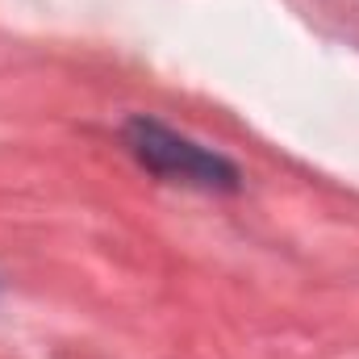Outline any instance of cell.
I'll return each instance as SVG.
<instances>
[{"instance_id": "6da1fadb", "label": "cell", "mask_w": 359, "mask_h": 359, "mask_svg": "<svg viewBox=\"0 0 359 359\" xmlns=\"http://www.w3.org/2000/svg\"><path fill=\"white\" fill-rule=\"evenodd\" d=\"M134 155L163 180H176V184H196V188H217V192H234L238 188V172L234 163H226L222 155L180 138L176 130L159 126V121H147V117H134L130 130H126Z\"/></svg>"}]
</instances>
